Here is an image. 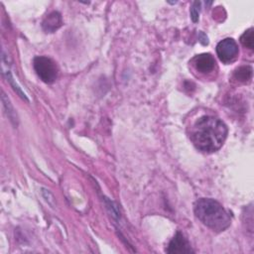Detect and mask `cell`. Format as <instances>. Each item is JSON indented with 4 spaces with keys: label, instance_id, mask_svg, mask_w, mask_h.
I'll return each instance as SVG.
<instances>
[{
    "label": "cell",
    "instance_id": "9",
    "mask_svg": "<svg viewBox=\"0 0 254 254\" xmlns=\"http://www.w3.org/2000/svg\"><path fill=\"white\" fill-rule=\"evenodd\" d=\"M2 102H3V106H4L5 110H6V113H7L8 117L10 118L11 122H13V124L17 125V115H16V113L14 111L13 106L10 103L9 98L6 96V94L4 92H2Z\"/></svg>",
    "mask_w": 254,
    "mask_h": 254
},
{
    "label": "cell",
    "instance_id": "2",
    "mask_svg": "<svg viewBox=\"0 0 254 254\" xmlns=\"http://www.w3.org/2000/svg\"><path fill=\"white\" fill-rule=\"evenodd\" d=\"M193 210L195 216L214 231H223L231 223L229 213L212 198H199L195 201Z\"/></svg>",
    "mask_w": 254,
    "mask_h": 254
},
{
    "label": "cell",
    "instance_id": "7",
    "mask_svg": "<svg viewBox=\"0 0 254 254\" xmlns=\"http://www.w3.org/2000/svg\"><path fill=\"white\" fill-rule=\"evenodd\" d=\"M63 25V19H62V15L57 12L54 11L52 13H50L43 21L42 23V27L43 30L46 33H54L55 31H57L59 28H61Z\"/></svg>",
    "mask_w": 254,
    "mask_h": 254
},
{
    "label": "cell",
    "instance_id": "1",
    "mask_svg": "<svg viewBox=\"0 0 254 254\" xmlns=\"http://www.w3.org/2000/svg\"><path fill=\"white\" fill-rule=\"evenodd\" d=\"M227 132V126L222 120L214 116L204 115L192 125L190 140L197 150L212 153L223 145Z\"/></svg>",
    "mask_w": 254,
    "mask_h": 254
},
{
    "label": "cell",
    "instance_id": "8",
    "mask_svg": "<svg viewBox=\"0 0 254 254\" xmlns=\"http://www.w3.org/2000/svg\"><path fill=\"white\" fill-rule=\"evenodd\" d=\"M234 78L240 82L249 81L252 77V67L250 65H242L235 69Z\"/></svg>",
    "mask_w": 254,
    "mask_h": 254
},
{
    "label": "cell",
    "instance_id": "3",
    "mask_svg": "<svg viewBox=\"0 0 254 254\" xmlns=\"http://www.w3.org/2000/svg\"><path fill=\"white\" fill-rule=\"evenodd\" d=\"M37 75L46 83H53L58 77V66L56 63L47 57H36L33 62Z\"/></svg>",
    "mask_w": 254,
    "mask_h": 254
},
{
    "label": "cell",
    "instance_id": "5",
    "mask_svg": "<svg viewBox=\"0 0 254 254\" xmlns=\"http://www.w3.org/2000/svg\"><path fill=\"white\" fill-rule=\"evenodd\" d=\"M166 252L170 254H189L193 253V250L187 238L181 232H177L170 241Z\"/></svg>",
    "mask_w": 254,
    "mask_h": 254
},
{
    "label": "cell",
    "instance_id": "12",
    "mask_svg": "<svg viewBox=\"0 0 254 254\" xmlns=\"http://www.w3.org/2000/svg\"><path fill=\"white\" fill-rule=\"evenodd\" d=\"M200 5L201 3L199 1H194L190 7V19L192 22H197L198 17H199V12H200Z\"/></svg>",
    "mask_w": 254,
    "mask_h": 254
},
{
    "label": "cell",
    "instance_id": "6",
    "mask_svg": "<svg viewBox=\"0 0 254 254\" xmlns=\"http://www.w3.org/2000/svg\"><path fill=\"white\" fill-rule=\"evenodd\" d=\"M194 68L200 73H209L215 67V60L210 54H200L192 59Z\"/></svg>",
    "mask_w": 254,
    "mask_h": 254
},
{
    "label": "cell",
    "instance_id": "4",
    "mask_svg": "<svg viewBox=\"0 0 254 254\" xmlns=\"http://www.w3.org/2000/svg\"><path fill=\"white\" fill-rule=\"evenodd\" d=\"M238 46L232 38H226L220 41L216 46V54L223 64H230L238 57Z\"/></svg>",
    "mask_w": 254,
    "mask_h": 254
},
{
    "label": "cell",
    "instance_id": "11",
    "mask_svg": "<svg viewBox=\"0 0 254 254\" xmlns=\"http://www.w3.org/2000/svg\"><path fill=\"white\" fill-rule=\"evenodd\" d=\"M4 74H5V76H6V78H7V81H9L10 82V84H11V86L13 87V89L20 95V97L21 98H23V99H25L26 101H29L28 100V98H27V96H26V94L22 91V89L20 88V86L14 81V78H13V76H12V74L10 73V71L9 70H7V71H4Z\"/></svg>",
    "mask_w": 254,
    "mask_h": 254
},
{
    "label": "cell",
    "instance_id": "10",
    "mask_svg": "<svg viewBox=\"0 0 254 254\" xmlns=\"http://www.w3.org/2000/svg\"><path fill=\"white\" fill-rule=\"evenodd\" d=\"M240 43L250 50L254 49V35H253V29L250 28L246 30L242 36L240 37Z\"/></svg>",
    "mask_w": 254,
    "mask_h": 254
}]
</instances>
